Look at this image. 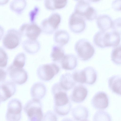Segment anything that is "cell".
Instances as JSON below:
<instances>
[{
  "mask_svg": "<svg viewBox=\"0 0 121 121\" xmlns=\"http://www.w3.org/2000/svg\"><path fill=\"white\" fill-rule=\"evenodd\" d=\"M74 49L78 58L83 61L90 59L95 52L93 46L88 40L84 38L80 39L76 42Z\"/></svg>",
  "mask_w": 121,
  "mask_h": 121,
  "instance_id": "obj_2",
  "label": "cell"
},
{
  "mask_svg": "<svg viewBox=\"0 0 121 121\" xmlns=\"http://www.w3.org/2000/svg\"><path fill=\"white\" fill-rule=\"evenodd\" d=\"M44 121H57V119L54 113L49 112L45 115Z\"/></svg>",
  "mask_w": 121,
  "mask_h": 121,
  "instance_id": "obj_36",
  "label": "cell"
},
{
  "mask_svg": "<svg viewBox=\"0 0 121 121\" xmlns=\"http://www.w3.org/2000/svg\"></svg>",
  "mask_w": 121,
  "mask_h": 121,
  "instance_id": "obj_43",
  "label": "cell"
},
{
  "mask_svg": "<svg viewBox=\"0 0 121 121\" xmlns=\"http://www.w3.org/2000/svg\"><path fill=\"white\" fill-rule=\"evenodd\" d=\"M22 37L18 30L13 28L9 29L3 37V46L7 49H14L20 43Z\"/></svg>",
  "mask_w": 121,
  "mask_h": 121,
  "instance_id": "obj_6",
  "label": "cell"
},
{
  "mask_svg": "<svg viewBox=\"0 0 121 121\" xmlns=\"http://www.w3.org/2000/svg\"><path fill=\"white\" fill-rule=\"evenodd\" d=\"M22 106L18 99H13L9 102L6 115L7 121H19L21 117Z\"/></svg>",
  "mask_w": 121,
  "mask_h": 121,
  "instance_id": "obj_8",
  "label": "cell"
},
{
  "mask_svg": "<svg viewBox=\"0 0 121 121\" xmlns=\"http://www.w3.org/2000/svg\"><path fill=\"white\" fill-rule=\"evenodd\" d=\"M22 44L24 50L30 54L37 53L39 51L41 47L40 43L37 40L27 39L23 42Z\"/></svg>",
  "mask_w": 121,
  "mask_h": 121,
  "instance_id": "obj_17",
  "label": "cell"
},
{
  "mask_svg": "<svg viewBox=\"0 0 121 121\" xmlns=\"http://www.w3.org/2000/svg\"><path fill=\"white\" fill-rule=\"evenodd\" d=\"M46 88L43 83L37 82L35 83L30 89V94L33 99L40 100L45 95Z\"/></svg>",
  "mask_w": 121,
  "mask_h": 121,
  "instance_id": "obj_15",
  "label": "cell"
},
{
  "mask_svg": "<svg viewBox=\"0 0 121 121\" xmlns=\"http://www.w3.org/2000/svg\"><path fill=\"white\" fill-rule=\"evenodd\" d=\"M51 91L54 96L56 112L62 115L68 114L71 105L66 91L61 88L59 83H56L52 86Z\"/></svg>",
  "mask_w": 121,
  "mask_h": 121,
  "instance_id": "obj_1",
  "label": "cell"
},
{
  "mask_svg": "<svg viewBox=\"0 0 121 121\" xmlns=\"http://www.w3.org/2000/svg\"><path fill=\"white\" fill-rule=\"evenodd\" d=\"M85 21L83 17L73 11L69 17L68 24L69 28L73 32L80 33L86 28Z\"/></svg>",
  "mask_w": 121,
  "mask_h": 121,
  "instance_id": "obj_11",
  "label": "cell"
},
{
  "mask_svg": "<svg viewBox=\"0 0 121 121\" xmlns=\"http://www.w3.org/2000/svg\"><path fill=\"white\" fill-rule=\"evenodd\" d=\"M65 55L62 47L56 44L52 46L50 56L53 61H60Z\"/></svg>",
  "mask_w": 121,
  "mask_h": 121,
  "instance_id": "obj_25",
  "label": "cell"
},
{
  "mask_svg": "<svg viewBox=\"0 0 121 121\" xmlns=\"http://www.w3.org/2000/svg\"><path fill=\"white\" fill-rule=\"evenodd\" d=\"M85 19L92 21L96 18L97 13L95 9L91 6L88 1L78 0L75 6L74 11Z\"/></svg>",
  "mask_w": 121,
  "mask_h": 121,
  "instance_id": "obj_5",
  "label": "cell"
},
{
  "mask_svg": "<svg viewBox=\"0 0 121 121\" xmlns=\"http://www.w3.org/2000/svg\"><path fill=\"white\" fill-rule=\"evenodd\" d=\"M112 21L111 17L106 14H102L96 17V22L101 30L106 31L111 28Z\"/></svg>",
  "mask_w": 121,
  "mask_h": 121,
  "instance_id": "obj_20",
  "label": "cell"
},
{
  "mask_svg": "<svg viewBox=\"0 0 121 121\" xmlns=\"http://www.w3.org/2000/svg\"><path fill=\"white\" fill-rule=\"evenodd\" d=\"M67 0H45L44 4L47 10L53 11L64 8L67 5Z\"/></svg>",
  "mask_w": 121,
  "mask_h": 121,
  "instance_id": "obj_24",
  "label": "cell"
},
{
  "mask_svg": "<svg viewBox=\"0 0 121 121\" xmlns=\"http://www.w3.org/2000/svg\"><path fill=\"white\" fill-rule=\"evenodd\" d=\"M76 83L72 74L68 73H65L61 75L59 82L61 88L65 91L71 89L75 86Z\"/></svg>",
  "mask_w": 121,
  "mask_h": 121,
  "instance_id": "obj_19",
  "label": "cell"
},
{
  "mask_svg": "<svg viewBox=\"0 0 121 121\" xmlns=\"http://www.w3.org/2000/svg\"><path fill=\"white\" fill-rule=\"evenodd\" d=\"M88 93L86 88L82 85L75 86L72 92L71 98L73 102L80 103L83 102L86 98Z\"/></svg>",
  "mask_w": 121,
  "mask_h": 121,
  "instance_id": "obj_14",
  "label": "cell"
},
{
  "mask_svg": "<svg viewBox=\"0 0 121 121\" xmlns=\"http://www.w3.org/2000/svg\"><path fill=\"white\" fill-rule=\"evenodd\" d=\"M9 0H0V5H3L7 4Z\"/></svg>",
  "mask_w": 121,
  "mask_h": 121,
  "instance_id": "obj_40",
  "label": "cell"
},
{
  "mask_svg": "<svg viewBox=\"0 0 121 121\" xmlns=\"http://www.w3.org/2000/svg\"><path fill=\"white\" fill-rule=\"evenodd\" d=\"M109 88L113 93L121 95V78L119 75H114L110 77L108 80Z\"/></svg>",
  "mask_w": 121,
  "mask_h": 121,
  "instance_id": "obj_23",
  "label": "cell"
},
{
  "mask_svg": "<svg viewBox=\"0 0 121 121\" xmlns=\"http://www.w3.org/2000/svg\"><path fill=\"white\" fill-rule=\"evenodd\" d=\"M16 90L15 84L11 81L0 83V101H6L15 94Z\"/></svg>",
  "mask_w": 121,
  "mask_h": 121,
  "instance_id": "obj_12",
  "label": "cell"
},
{
  "mask_svg": "<svg viewBox=\"0 0 121 121\" xmlns=\"http://www.w3.org/2000/svg\"><path fill=\"white\" fill-rule=\"evenodd\" d=\"M91 104L93 107L96 109L103 110L106 109L109 104L108 96L104 92H98L93 96L91 100Z\"/></svg>",
  "mask_w": 121,
  "mask_h": 121,
  "instance_id": "obj_13",
  "label": "cell"
},
{
  "mask_svg": "<svg viewBox=\"0 0 121 121\" xmlns=\"http://www.w3.org/2000/svg\"><path fill=\"white\" fill-rule=\"evenodd\" d=\"M62 121H73L72 119L68 118H65L63 119Z\"/></svg>",
  "mask_w": 121,
  "mask_h": 121,
  "instance_id": "obj_41",
  "label": "cell"
},
{
  "mask_svg": "<svg viewBox=\"0 0 121 121\" xmlns=\"http://www.w3.org/2000/svg\"><path fill=\"white\" fill-rule=\"evenodd\" d=\"M72 114L75 120L78 121H81L87 119L89 116V111L85 107L79 105L73 109Z\"/></svg>",
  "mask_w": 121,
  "mask_h": 121,
  "instance_id": "obj_21",
  "label": "cell"
},
{
  "mask_svg": "<svg viewBox=\"0 0 121 121\" xmlns=\"http://www.w3.org/2000/svg\"><path fill=\"white\" fill-rule=\"evenodd\" d=\"M27 2L26 0H13L10 3L9 7L13 11L18 15H21L26 7Z\"/></svg>",
  "mask_w": 121,
  "mask_h": 121,
  "instance_id": "obj_26",
  "label": "cell"
},
{
  "mask_svg": "<svg viewBox=\"0 0 121 121\" xmlns=\"http://www.w3.org/2000/svg\"><path fill=\"white\" fill-rule=\"evenodd\" d=\"M112 31L116 32L121 34V18L118 17L112 21L111 27Z\"/></svg>",
  "mask_w": 121,
  "mask_h": 121,
  "instance_id": "obj_35",
  "label": "cell"
},
{
  "mask_svg": "<svg viewBox=\"0 0 121 121\" xmlns=\"http://www.w3.org/2000/svg\"><path fill=\"white\" fill-rule=\"evenodd\" d=\"M106 31L100 30L97 32L93 37L94 44L97 47L103 48L106 47L105 35Z\"/></svg>",
  "mask_w": 121,
  "mask_h": 121,
  "instance_id": "obj_28",
  "label": "cell"
},
{
  "mask_svg": "<svg viewBox=\"0 0 121 121\" xmlns=\"http://www.w3.org/2000/svg\"><path fill=\"white\" fill-rule=\"evenodd\" d=\"M7 72L4 69L0 68V83L4 82L6 77Z\"/></svg>",
  "mask_w": 121,
  "mask_h": 121,
  "instance_id": "obj_37",
  "label": "cell"
},
{
  "mask_svg": "<svg viewBox=\"0 0 121 121\" xmlns=\"http://www.w3.org/2000/svg\"><path fill=\"white\" fill-rule=\"evenodd\" d=\"M40 11V8L37 6H35L28 13V17L30 23H35L37 17Z\"/></svg>",
  "mask_w": 121,
  "mask_h": 121,
  "instance_id": "obj_34",
  "label": "cell"
},
{
  "mask_svg": "<svg viewBox=\"0 0 121 121\" xmlns=\"http://www.w3.org/2000/svg\"><path fill=\"white\" fill-rule=\"evenodd\" d=\"M4 33V30L3 28L0 25V41L3 37Z\"/></svg>",
  "mask_w": 121,
  "mask_h": 121,
  "instance_id": "obj_39",
  "label": "cell"
},
{
  "mask_svg": "<svg viewBox=\"0 0 121 121\" xmlns=\"http://www.w3.org/2000/svg\"><path fill=\"white\" fill-rule=\"evenodd\" d=\"M61 20V16L59 13H52L41 22L40 27L42 32L47 35L54 33L57 30Z\"/></svg>",
  "mask_w": 121,
  "mask_h": 121,
  "instance_id": "obj_3",
  "label": "cell"
},
{
  "mask_svg": "<svg viewBox=\"0 0 121 121\" xmlns=\"http://www.w3.org/2000/svg\"><path fill=\"white\" fill-rule=\"evenodd\" d=\"M72 75L76 82L82 84H85L82 70L75 71L73 72Z\"/></svg>",
  "mask_w": 121,
  "mask_h": 121,
  "instance_id": "obj_33",
  "label": "cell"
},
{
  "mask_svg": "<svg viewBox=\"0 0 121 121\" xmlns=\"http://www.w3.org/2000/svg\"><path fill=\"white\" fill-rule=\"evenodd\" d=\"M60 69L59 67L54 63L42 64L37 68V74L41 80L48 81L59 72Z\"/></svg>",
  "mask_w": 121,
  "mask_h": 121,
  "instance_id": "obj_7",
  "label": "cell"
},
{
  "mask_svg": "<svg viewBox=\"0 0 121 121\" xmlns=\"http://www.w3.org/2000/svg\"><path fill=\"white\" fill-rule=\"evenodd\" d=\"M121 4V0H114L112 3V7L115 10L119 11L120 10Z\"/></svg>",
  "mask_w": 121,
  "mask_h": 121,
  "instance_id": "obj_38",
  "label": "cell"
},
{
  "mask_svg": "<svg viewBox=\"0 0 121 121\" xmlns=\"http://www.w3.org/2000/svg\"><path fill=\"white\" fill-rule=\"evenodd\" d=\"M85 84L91 85L96 81L97 74L96 70L93 67L89 66L82 69Z\"/></svg>",
  "mask_w": 121,
  "mask_h": 121,
  "instance_id": "obj_22",
  "label": "cell"
},
{
  "mask_svg": "<svg viewBox=\"0 0 121 121\" xmlns=\"http://www.w3.org/2000/svg\"><path fill=\"white\" fill-rule=\"evenodd\" d=\"M93 121H111V117L107 112L102 110L97 111L93 117Z\"/></svg>",
  "mask_w": 121,
  "mask_h": 121,
  "instance_id": "obj_30",
  "label": "cell"
},
{
  "mask_svg": "<svg viewBox=\"0 0 121 121\" xmlns=\"http://www.w3.org/2000/svg\"><path fill=\"white\" fill-rule=\"evenodd\" d=\"M28 121H41L43 114L39 100L33 99L28 101L24 108Z\"/></svg>",
  "mask_w": 121,
  "mask_h": 121,
  "instance_id": "obj_4",
  "label": "cell"
},
{
  "mask_svg": "<svg viewBox=\"0 0 121 121\" xmlns=\"http://www.w3.org/2000/svg\"><path fill=\"white\" fill-rule=\"evenodd\" d=\"M26 59L25 54L22 52H20L16 56L12 64L15 67L23 68L25 64Z\"/></svg>",
  "mask_w": 121,
  "mask_h": 121,
  "instance_id": "obj_31",
  "label": "cell"
},
{
  "mask_svg": "<svg viewBox=\"0 0 121 121\" xmlns=\"http://www.w3.org/2000/svg\"><path fill=\"white\" fill-rule=\"evenodd\" d=\"M8 56L5 50L0 47V68L5 69L6 67Z\"/></svg>",
  "mask_w": 121,
  "mask_h": 121,
  "instance_id": "obj_32",
  "label": "cell"
},
{
  "mask_svg": "<svg viewBox=\"0 0 121 121\" xmlns=\"http://www.w3.org/2000/svg\"><path fill=\"white\" fill-rule=\"evenodd\" d=\"M18 30L22 37L32 40H37L42 32L40 27L35 23H24L21 25Z\"/></svg>",
  "mask_w": 121,
  "mask_h": 121,
  "instance_id": "obj_9",
  "label": "cell"
},
{
  "mask_svg": "<svg viewBox=\"0 0 121 121\" xmlns=\"http://www.w3.org/2000/svg\"><path fill=\"white\" fill-rule=\"evenodd\" d=\"M120 35L112 31L107 32V47H115L118 45L120 41Z\"/></svg>",
  "mask_w": 121,
  "mask_h": 121,
  "instance_id": "obj_27",
  "label": "cell"
},
{
  "mask_svg": "<svg viewBox=\"0 0 121 121\" xmlns=\"http://www.w3.org/2000/svg\"><path fill=\"white\" fill-rule=\"evenodd\" d=\"M62 69L67 70L74 69L77 65V59L76 57L72 54H65L60 61Z\"/></svg>",
  "mask_w": 121,
  "mask_h": 121,
  "instance_id": "obj_16",
  "label": "cell"
},
{
  "mask_svg": "<svg viewBox=\"0 0 121 121\" xmlns=\"http://www.w3.org/2000/svg\"><path fill=\"white\" fill-rule=\"evenodd\" d=\"M7 72L11 81L15 84L22 85L27 80V73L23 68L15 67L11 64L8 67Z\"/></svg>",
  "mask_w": 121,
  "mask_h": 121,
  "instance_id": "obj_10",
  "label": "cell"
},
{
  "mask_svg": "<svg viewBox=\"0 0 121 121\" xmlns=\"http://www.w3.org/2000/svg\"><path fill=\"white\" fill-rule=\"evenodd\" d=\"M89 121L88 120H87V119H86V120H83V121Z\"/></svg>",
  "mask_w": 121,
  "mask_h": 121,
  "instance_id": "obj_42",
  "label": "cell"
},
{
  "mask_svg": "<svg viewBox=\"0 0 121 121\" xmlns=\"http://www.w3.org/2000/svg\"><path fill=\"white\" fill-rule=\"evenodd\" d=\"M54 34L53 40L56 45L63 47L67 44L69 41V34L65 30H57Z\"/></svg>",
  "mask_w": 121,
  "mask_h": 121,
  "instance_id": "obj_18",
  "label": "cell"
},
{
  "mask_svg": "<svg viewBox=\"0 0 121 121\" xmlns=\"http://www.w3.org/2000/svg\"><path fill=\"white\" fill-rule=\"evenodd\" d=\"M111 57L112 61L114 63L118 65L121 64L120 45L114 47L111 52Z\"/></svg>",
  "mask_w": 121,
  "mask_h": 121,
  "instance_id": "obj_29",
  "label": "cell"
}]
</instances>
